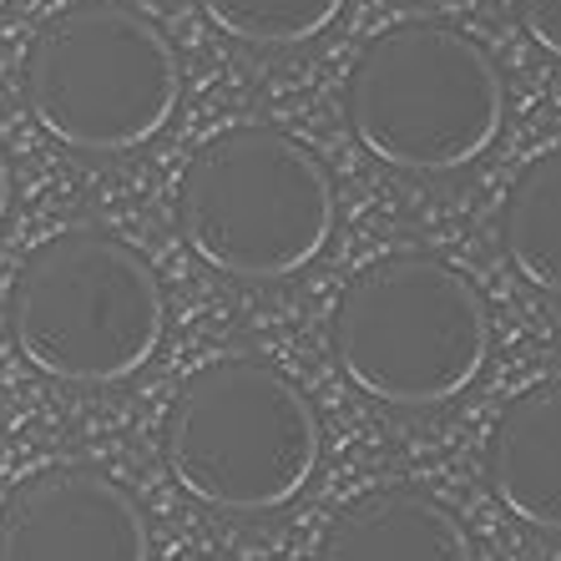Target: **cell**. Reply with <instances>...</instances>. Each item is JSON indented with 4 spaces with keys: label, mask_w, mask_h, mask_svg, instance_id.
<instances>
[{
    "label": "cell",
    "mask_w": 561,
    "mask_h": 561,
    "mask_svg": "<svg viewBox=\"0 0 561 561\" xmlns=\"http://www.w3.org/2000/svg\"><path fill=\"white\" fill-rule=\"evenodd\" d=\"M329 344L354 390L394 410H431L481 379L491 359V309L450 263L390 253L344 288Z\"/></svg>",
    "instance_id": "obj_1"
},
{
    "label": "cell",
    "mask_w": 561,
    "mask_h": 561,
    "mask_svg": "<svg viewBox=\"0 0 561 561\" xmlns=\"http://www.w3.org/2000/svg\"><path fill=\"white\" fill-rule=\"evenodd\" d=\"M324 162L278 127H228L193 152L178 183V222L197 259L243 284L309 268L334 238Z\"/></svg>",
    "instance_id": "obj_2"
},
{
    "label": "cell",
    "mask_w": 561,
    "mask_h": 561,
    "mask_svg": "<svg viewBox=\"0 0 561 561\" xmlns=\"http://www.w3.org/2000/svg\"><path fill=\"white\" fill-rule=\"evenodd\" d=\"M11 340L61 385H122L168 334L152 263L122 238L66 228L26 253L11 284Z\"/></svg>",
    "instance_id": "obj_3"
},
{
    "label": "cell",
    "mask_w": 561,
    "mask_h": 561,
    "mask_svg": "<svg viewBox=\"0 0 561 561\" xmlns=\"http://www.w3.org/2000/svg\"><path fill=\"white\" fill-rule=\"evenodd\" d=\"M354 142L394 172H456L496 147L506 81L481 41L405 21L369 41L344 87Z\"/></svg>",
    "instance_id": "obj_4"
},
{
    "label": "cell",
    "mask_w": 561,
    "mask_h": 561,
    "mask_svg": "<svg viewBox=\"0 0 561 561\" xmlns=\"http://www.w3.org/2000/svg\"><path fill=\"white\" fill-rule=\"evenodd\" d=\"M172 481L228 516H263L299 496L319 470L309 394L263 359H218L187 379L162 425Z\"/></svg>",
    "instance_id": "obj_5"
},
{
    "label": "cell",
    "mask_w": 561,
    "mask_h": 561,
    "mask_svg": "<svg viewBox=\"0 0 561 561\" xmlns=\"http://www.w3.org/2000/svg\"><path fill=\"white\" fill-rule=\"evenodd\" d=\"M183 66L157 21L122 0H77L26 51L31 117L77 152H131L172 122Z\"/></svg>",
    "instance_id": "obj_6"
},
{
    "label": "cell",
    "mask_w": 561,
    "mask_h": 561,
    "mask_svg": "<svg viewBox=\"0 0 561 561\" xmlns=\"http://www.w3.org/2000/svg\"><path fill=\"white\" fill-rule=\"evenodd\" d=\"M0 561H152L142 506L92 466H51L0 506Z\"/></svg>",
    "instance_id": "obj_7"
},
{
    "label": "cell",
    "mask_w": 561,
    "mask_h": 561,
    "mask_svg": "<svg viewBox=\"0 0 561 561\" xmlns=\"http://www.w3.org/2000/svg\"><path fill=\"white\" fill-rule=\"evenodd\" d=\"M319 561H476V551L450 506L415 485H385L329 522Z\"/></svg>",
    "instance_id": "obj_8"
},
{
    "label": "cell",
    "mask_w": 561,
    "mask_h": 561,
    "mask_svg": "<svg viewBox=\"0 0 561 561\" xmlns=\"http://www.w3.org/2000/svg\"><path fill=\"white\" fill-rule=\"evenodd\" d=\"M485 476L516 522L561 536V379L506 405L485 445Z\"/></svg>",
    "instance_id": "obj_9"
},
{
    "label": "cell",
    "mask_w": 561,
    "mask_h": 561,
    "mask_svg": "<svg viewBox=\"0 0 561 561\" xmlns=\"http://www.w3.org/2000/svg\"><path fill=\"white\" fill-rule=\"evenodd\" d=\"M501 243L531 288L561 299V147L526 162L501 208Z\"/></svg>",
    "instance_id": "obj_10"
},
{
    "label": "cell",
    "mask_w": 561,
    "mask_h": 561,
    "mask_svg": "<svg viewBox=\"0 0 561 561\" xmlns=\"http://www.w3.org/2000/svg\"><path fill=\"white\" fill-rule=\"evenodd\" d=\"M197 5L222 36L259 51H288L324 36L344 11V0H197Z\"/></svg>",
    "instance_id": "obj_11"
},
{
    "label": "cell",
    "mask_w": 561,
    "mask_h": 561,
    "mask_svg": "<svg viewBox=\"0 0 561 561\" xmlns=\"http://www.w3.org/2000/svg\"><path fill=\"white\" fill-rule=\"evenodd\" d=\"M516 21L541 51L561 61V0H516Z\"/></svg>",
    "instance_id": "obj_12"
},
{
    "label": "cell",
    "mask_w": 561,
    "mask_h": 561,
    "mask_svg": "<svg viewBox=\"0 0 561 561\" xmlns=\"http://www.w3.org/2000/svg\"><path fill=\"white\" fill-rule=\"evenodd\" d=\"M5 213H11V157L0 147V222H5Z\"/></svg>",
    "instance_id": "obj_13"
},
{
    "label": "cell",
    "mask_w": 561,
    "mask_h": 561,
    "mask_svg": "<svg viewBox=\"0 0 561 561\" xmlns=\"http://www.w3.org/2000/svg\"><path fill=\"white\" fill-rule=\"evenodd\" d=\"M5 5H11V0H0V11H5Z\"/></svg>",
    "instance_id": "obj_14"
}]
</instances>
